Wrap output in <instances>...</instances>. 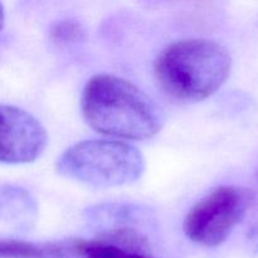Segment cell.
I'll list each match as a JSON object with an SVG mask.
<instances>
[{"mask_svg":"<svg viewBox=\"0 0 258 258\" xmlns=\"http://www.w3.org/2000/svg\"><path fill=\"white\" fill-rule=\"evenodd\" d=\"M81 111L92 130L117 140H149L164 126L163 112L150 96L130 81L107 73L86 82Z\"/></svg>","mask_w":258,"mask_h":258,"instance_id":"cell-1","label":"cell"},{"mask_svg":"<svg viewBox=\"0 0 258 258\" xmlns=\"http://www.w3.org/2000/svg\"><path fill=\"white\" fill-rule=\"evenodd\" d=\"M231 67V54L218 42L184 39L161 50L154 62V77L166 96L178 102L196 103L224 85Z\"/></svg>","mask_w":258,"mask_h":258,"instance_id":"cell-2","label":"cell"},{"mask_svg":"<svg viewBox=\"0 0 258 258\" xmlns=\"http://www.w3.org/2000/svg\"><path fill=\"white\" fill-rule=\"evenodd\" d=\"M58 174L95 188L135 183L145 171L139 149L123 140H85L68 148L55 164Z\"/></svg>","mask_w":258,"mask_h":258,"instance_id":"cell-3","label":"cell"},{"mask_svg":"<svg viewBox=\"0 0 258 258\" xmlns=\"http://www.w3.org/2000/svg\"><path fill=\"white\" fill-rule=\"evenodd\" d=\"M248 204L247 190L234 185L219 186L189 209L184 218V233L203 247L221 246L242 221Z\"/></svg>","mask_w":258,"mask_h":258,"instance_id":"cell-4","label":"cell"},{"mask_svg":"<svg viewBox=\"0 0 258 258\" xmlns=\"http://www.w3.org/2000/svg\"><path fill=\"white\" fill-rule=\"evenodd\" d=\"M47 144V131L32 113L0 105V163H33L44 153Z\"/></svg>","mask_w":258,"mask_h":258,"instance_id":"cell-5","label":"cell"},{"mask_svg":"<svg viewBox=\"0 0 258 258\" xmlns=\"http://www.w3.org/2000/svg\"><path fill=\"white\" fill-rule=\"evenodd\" d=\"M37 203L27 190L17 186L0 188V216L5 218L34 216Z\"/></svg>","mask_w":258,"mask_h":258,"instance_id":"cell-6","label":"cell"},{"mask_svg":"<svg viewBox=\"0 0 258 258\" xmlns=\"http://www.w3.org/2000/svg\"><path fill=\"white\" fill-rule=\"evenodd\" d=\"M47 251L20 241H0V258H44Z\"/></svg>","mask_w":258,"mask_h":258,"instance_id":"cell-7","label":"cell"},{"mask_svg":"<svg viewBox=\"0 0 258 258\" xmlns=\"http://www.w3.org/2000/svg\"><path fill=\"white\" fill-rule=\"evenodd\" d=\"M82 252L87 258H146L139 253L128 252L120 247L107 243L83 244Z\"/></svg>","mask_w":258,"mask_h":258,"instance_id":"cell-8","label":"cell"},{"mask_svg":"<svg viewBox=\"0 0 258 258\" xmlns=\"http://www.w3.org/2000/svg\"><path fill=\"white\" fill-rule=\"evenodd\" d=\"M83 28L81 27L80 23L76 20L67 19L58 22L50 30V37L58 44H67V43L77 42L80 38L83 37Z\"/></svg>","mask_w":258,"mask_h":258,"instance_id":"cell-9","label":"cell"},{"mask_svg":"<svg viewBox=\"0 0 258 258\" xmlns=\"http://www.w3.org/2000/svg\"><path fill=\"white\" fill-rule=\"evenodd\" d=\"M5 23V12H4V7H3L2 2H0V30L3 29Z\"/></svg>","mask_w":258,"mask_h":258,"instance_id":"cell-10","label":"cell"}]
</instances>
